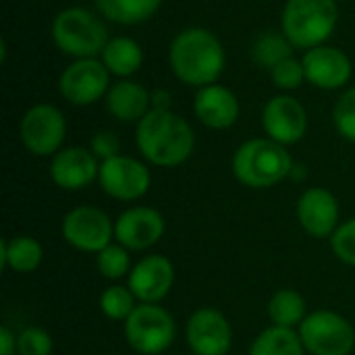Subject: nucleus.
I'll return each instance as SVG.
<instances>
[{"label": "nucleus", "mask_w": 355, "mask_h": 355, "mask_svg": "<svg viewBox=\"0 0 355 355\" xmlns=\"http://www.w3.org/2000/svg\"><path fill=\"white\" fill-rule=\"evenodd\" d=\"M135 139L146 160L166 168L183 164L196 146V135L189 123L179 114L160 108H152L137 123Z\"/></svg>", "instance_id": "1"}, {"label": "nucleus", "mask_w": 355, "mask_h": 355, "mask_svg": "<svg viewBox=\"0 0 355 355\" xmlns=\"http://www.w3.org/2000/svg\"><path fill=\"white\" fill-rule=\"evenodd\" d=\"M168 62L179 81L193 87H206L220 77L225 69V50L212 31L189 27L173 40Z\"/></svg>", "instance_id": "2"}, {"label": "nucleus", "mask_w": 355, "mask_h": 355, "mask_svg": "<svg viewBox=\"0 0 355 355\" xmlns=\"http://www.w3.org/2000/svg\"><path fill=\"white\" fill-rule=\"evenodd\" d=\"M293 160L285 146L272 139H250L233 156V173L239 183L252 189H264L289 177Z\"/></svg>", "instance_id": "3"}, {"label": "nucleus", "mask_w": 355, "mask_h": 355, "mask_svg": "<svg viewBox=\"0 0 355 355\" xmlns=\"http://www.w3.org/2000/svg\"><path fill=\"white\" fill-rule=\"evenodd\" d=\"M339 8L335 0H287L283 8V33L293 48H316L331 37Z\"/></svg>", "instance_id": "4"}, {"label": "nucleus", "mask_w": 355, "mask_h": 355, "mask_svg": "<svg viewBox=\"0 0 355 355\" xmlns=\"http://www.w3.org/2000/svg\"><path fill=\"white\" fill-rule=\"evenodd\" d=\"M52 37L60 52L75 58H94L102 54L108 44L104 23L89 10L73 6L56 15L52 23Z\"/></svg>", "instance_id": "5"}, {"label": "nucleus", "mask_w": 355, "mask_h": 355, "mask_svg": "<svg viewBox=\"0 0 355 355\" xmlns=\"http://www.w3.org/2000/svg\"><path fill=\"white\" fill-rule=\"evenodd\" d=\"M177 335L173 316L156 306L141 304L125 320V339L133 352L141 355H158L166 352Z\"/></svg>", "instance_id": "6"}, {"label": "nucleus", "mask_w": 355, "mask_h": 355, "mask_svg": "<svg viewBox=\"0 0 355 355\" xmlns=\"http://www.w3.org/2000/svg\"><path fill=\"white\" fill-rule=\"evenodd\" d=\"M300 339L314 355H349L355 345V331L341 314L318 310L300 324Z\"/></svg>", "instance_id": "7"}, {"label": "nucleus", "mask_w": 355, "mask_h": 355, "mask_svg": "<svg viewBox=\"0 0 355 355\" xmlns=\"http://www.w3.org/2000/svg\"><path fill=\"white\" fill-rule=\"evenodd\" d=\"M67 135V121L52 104H35L21 119L23 146L35 156H50L60 152Z\"/></svg>", "instance_id": "8"}, {"label": "nucleus", "mask_w": 355, "mask_h": 355, "mask_svg": "<svg viewBox=\"0 0 355 355\" xmlns=\"http://www.w3.org/2000/svg\"><path fill=\"white\" fill-rule=\"evenodd\" d=\"M62 237L75 250L100 254L112 243L114 223L94 206H79L62 218Z\"/></svg>", "instance_id": "9"}, {"label": "nucleus", "mask_w": 355, "mask_h": 355, "mask_svg": "<svg viewBox=\"0 0 355 355\" xmlns=\"http://www.w3.org/2000/svg\"><path fill=\"white\" fill-rule=\"evenodd\" d=\"M108 83L110 71L104 67V62L96 58H77L60 73L58 89L67 102L75 106H87L98 102L108 92Z\"/></svg>", "instance_id": "10"}, {"label": "nucleus", "mask_w": 355, "mask_h": 355, "mask_svg": "<svg viewBox=\"0 0 355 355\" xmlns=\"http://www.w3.org/2000/svg\"><path fill=\"white\" fill-rule=\"evenodd\" d=\"M98 181L102 189L121 202H131L148 193L152 177L146 164L129 156H114L100 164Z\"/></svg>", "instance_id": "11"}, {"label": "nucleus", "mask_w": 355, "mask_h": 355, "mask_svg": "<svg viewBox=\"0 0 355 355\" xmlns=\"http://www.w3.org/2000/svg\"><path fill=\"white\" fill-rule=\"evenodd\" d=\"M187 343L196 355H227L233 343L231 324L218 310H196L187 320Z\"/></svg>", "instance_id": "12"}, {"label": "nucleus", "mask_w": 355, "mask_h": 355, "mask_svg": "<svg viewBox=\"0 0 355 355\" xmlns=\"http://www.w3.org/2000/svg\"><path fill=\"white\" fill-rule=\"evenodd\" d=\"M262 125L272 141L281 146H291L300 141L306 133V108L293 96H275L264 106Z\"/></svg>", "instance_id": "13"}, {"label": "nucleus", "mask_w": 355, "mask_h": 355, "mask_svg": "<svg viewBox=\"0 0 355 355\" xmlns=\"http://www.w3.org/2000/svg\"><path fill=\"white\" fill-rule=\"evenodd\" d=\"M164 235V218L154 208L125 210L114 223V239L127 250H148Z\"/></svg>", "instance_id": "14"}, {"label": "nucleus", "mask_w": 355, "mask_h": 355, "mask_svg": "<svg viewBox=\"0 0 355 355\" xmlns=\"http://www.w3.org/2000/svg\"><path fill=\"white\" fill-rule=\"evenodd\" d=\"M306 79L320 89H339L352 77L349 56L333 46H316L302 58Z\"/></svg>", "instance_id": "15"}, {"label": "nucleus", "mask_w": 355, "mask_h": 355, "mask_svg": "<svg viewBox=\"0 0 355 355\" xmlns=\"http://www.w3.org/2000/svg\"><path fill=\"white\" fill-rule=\"evenodd\" d=\"M175 268L164 256H146L129 272V289L141 304H158L173 287Z\"/></svg>", "instance_id": "16"}, {"label": "nucleus", "mask_w": 355, "mask_h": 355, "mask_svg": "<svg viewBox=\"0 0 355 355\" xmlns=\"http://www.w3.org/2000/svg\"><path fill=\"white\" fill-rule=\"evenodd\" d=\"M100 175L98 158L92 154V150L85 148H64L54 154L50 162V177L52 181L67 191H75L81 187H87L92 181H96Z\"/></svg>", "instance_id": "17"}, {"label": "nucleus", "mask_w": 355, "mask_h": 355, "mask_svg": "<svg viewBox=\"0 0 355 355\" xmlns=\"http://www.w3.org/2000/svg\"><path fill=\"white\" fill-rule=\"evenodd\" d=\"M297 218L308 235L316 239L333 237L339 223L337 198L324 187L308 189L297 202Z\"/></svg>", "instance_id": "18"}, {"label": "nucleus", "mask_w": 355, "mask_h": 355, "mask_svg": "<svg viewBox=\"0 0 355 355\" xmlns=\"http://www.w3.org/2000/svg\"><path fill=\"white\" fill-rule=\"evenodd\" d=\"M193 112L204 127L229 129L239 116V102L229 87L212 83L200 87V92L196 94Z\"/></svg>", "instance_id": "19"}, {"label": "nucleus", "mask_w": 355, "mask_h": 355, "mask_svg": "<svg viewBox=\"0 0 355 355\" xmlns=\"http://www.w3.org/2000/svg\"><path fill=\"white\" fill-rule=\"evenodd\" d=\"M108 112L123 121H141L152 110V94L135 81H119L106 94Z\"/></svg>", "instance_id": "20"}, {"label": "nucleus", "mask_w": 355, "mask_h": 355, "mask_svg": "<svg viewBox=\"0 0 355 355\" xmlns=\"http://www.w3.org/2000/svg\"><path fill=\"white\" fill-rule=\"evenodd\" d=\"M44 258L42 245L27 235L0 241V266L15 272H33Z\"/></svg>", "instance_id": "21"}, {"label": "nucleus", "mask_w": 355, "mask_h": 355, "mask_svg": "<svg viewBox=\"0 0 355 355\" xmlns=\"http://www.w3.org/2000/svg\"><path fill=\"white\" fill-rule=\"evenodd\" d=\"M104 67L116 75V77H129L139 71L144 62V52L139 44L131 37H112L108 40L104 52H102Z\"/></svg>", "instance_id": "22"}, {"label": "nucleus", "mask_w": 355, "mask_h": 355, "mask_svg": "<svg viewBox=\"0 0 355 355\" xmlns=\"http://www.w3.org/2000/svg\"><path fill=\"white\" fill-rule=\"evenodd\" d=\"M162 0H96L98 10L114 23L137 25L156 15Z\"/></svg>", "instance_id": "23"}, {"label": "nucleus", "mask_w": 355, "mask_h": 355, "mask_svg": "<svg viewBox=\"0 0 355 355\" xmlns=\"http://www.w3.org/2000/svg\"><path fill=\"white\" fill-rule=\"evenodd\" d=\"M304 349L306 347L293 329L270 327L254 339L250 355H304Z\"/></svg>", "instance_id": "24"}, {"label": "nucleus", "mask_w": 355, "mask_h": 355, "mask_svg": "<svg viewBox=\"0 0 355 355\" xmlns=\"http://www.w3.org/2000/svg\"><path fill=\"white\" fill-rule=\"evenodd\" d=\"M268 316L275 327L293 329L306 320V302L293 289H281L272 295L268 304Z\"/></svg>", "instance_id": "25"}, {"label": "nucleus", "mask_w": 355, "mask_h": 355, "mask_svg": "<svg viewBox=\"0 0 355 355\" xmlns=\"http://www.w3.org/2000/svg\"><path fill=\"white\" fill-rule=\"evenodd\" d=\"M293 56V44L277 33H266L254 44V58L260 67L275 69L279 62Z\"/></svg>", "instance_id": "26"}, {"label": "nucleus", "mask_w": 355, "mask_h": 355, "mask_svg": "<svg viewBox=\"0 0 355 355\" xmlns=\"http://www.w3.org/2000/svg\"><path fill=\"white\" fill-rule=\"evenodd\" d=\"M135 308H137L135 295L131 293L129 287L112 285V287L104 289V293L100 295V310L110 320H123L125 322Z\"/></svg>", "instance_id": "27"}, {"label": "nucleus", "mask_w": 355, "mask_h": 355, "mask_svg": "<svg viewBox=\"0 0 355 355\" xmlns=\"http://www.w3.org/2000/svg\"><path fill=\"white\" fill-rule=\"evenodd\" d=\"M98 270L102 277L116 281L121 277H125L127 272H131V258L127 248H123L121 243H110L106 245L100 254H98Z\"/></svg>", "instance_id": "28"}, {"label": "nucleus", "mask_w": 355, "mask_h": 355, "mask_svg": "<svg viewBox=\"0 0 355 355\" xmlns=\"http://www.w3.org/2000/svg\"><path fill=\"white\" fill-rule=\"evenodd\" d=\"M333 123L345 139L355 144V87L347 89L337 100L333 110Z\"/></svg>", "instance_id": "29"}, {"label": "nucleus", "mask_w": 355, "mask_h": 355, "mask_svg": "<svg viewBox=\"0 0 355 355\" xmlns=\"http://www.w3.org/2000/svg\"><path fill=\"white\" fill-rule=\"evenodd\" d=\"M52 339L44 329H25L17 337V355H50Z\"/></svg>", "instance_id": "30"}, {"label": "nucleus", "mask_w": 355, "mask_h": 355, "mask_svg": "<svg viewBox=\"0 0 355 355\" xmlns=\"http://www.w3.org/2000/svg\"><path fill=\"white\" fill-rule=\"evenodd\" d=\"M270 75H272V81L279 89H297L306 79L304 64L300 60H295L293 56L279 62L275 69H270Z\"/></svg>", "instance_id": "31"}, {"label": "nucleus", "mask_w": 355, "mask_h": 355, "mask_svg": "<svg viewBox=\"0 0 355 355\" xmlns=\"http://www.w3.org/2000/svg\"><path fill=\"white\" fill-rule=\"evenodd\" d=\"M331 245L341 262L355 266V218L337 227V231L333 233Z\"/></svg>", "instance_id": "32"}, {"label": "nucleus", "mask_w": 355, "mask_h": 355, "mask_svg": "<svg viewBox=\"0 0 355 355\" xmlns=\"http://www.w3.org/2000/svg\"><path fill=\"white\" fill-rule=\"evenodd\" d=\"M119 137L112 131H98L92 137V154L102 162L119 156Z\"/></svg>", "instance_id": "33"}, {"label": "nucleus", "mask_w": 355, "mask_h": 355, "mask_svg": "<svg viewBox=\"0 0 355 355\" xmlns=\"http://www.w3.org/2000/svg\"><path fill=\"white\" fill-rule=\"evenodd\" d=\"M17 354V337L10 333L8 327H0V355Z\"/></svg>", "instance_id": "34"}, {"label": "nucleus", "mask_w": 355, "mask_h": 355, "mask_svg": "<svg viewBox=\"0 0 355 355\" xmlns=\"http://www.w3.org/2000/svg\"><path fill=\"white\" fill-rule=\"evenodd\" d=\"M168 104H171V96L166 92H154L152 94V108L168 110Z\"/></svg>", "instance_id": "35"}]
</instances>
